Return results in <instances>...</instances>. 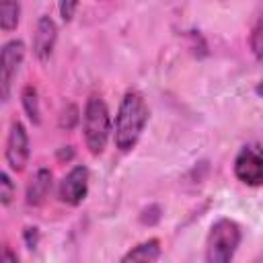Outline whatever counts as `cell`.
I'll return each instance as SVG.
<instances>
[{
    "label": "cell",
    "instance_id": "2",
    "mask_svg": "<svg viewBox=\"0 0 263 263\" xmlns=\"http://www.w3.org/2000/svg\"><path fill=\"white\" fill-rule=\"evenodd\" d=\"M82 132H84V142L90 154H101L111 136V115H109L107 103L97 95L88 97L84 105Z\"/></svg>",
    "mask_w": 263,
    "mask_h": 263
},
{
    "label": "cell",
    "instance_id": "3",
    "mask_svg": "<svg viewBox=\"0 0 263 263\" xmlns=\"http://www.w3.org/2000/svg\"><path fill=\"white\" fill-rule=\"evenodd\" d=\"M238 245L240 226L230 218L216 220L205 240V263H232Z\"/></svg>",
    "mask_w": 263,
    "mask_h": 263
},
{
    "label": "cell",
    "instance_id": "12",
    "mask_svg": "<svg viewBox=\"0 0 263 263\" xmlns=\"http://www.w3.org/2000/svg\"><path fill=\"white\" fill-rule=\"evenodd\" d=\"M21 18V4L18 2H0V29L14 31Z\"/></svg>",
    "mask_w": 263,
    "mask_h": 263
},
{
    "label": "cell",
    "instance_id": "7",
    "mask_svg": "<svg viewBox=\"0 0 263 263\" xmlns=\"http://www.w3.org/2000/svg\"><path fill=\"white\" fill-rule=\"evenodd\" d=\"M86 193H88V168L78 164V166L70 168V173L62 179L58 195H60V199L64 203L78 205V203L84 201Z\"/></svg>",
    "mask_w": 263,
    "mask_h": 263
},
{
    "label": "cell",
    "instance_id": "17",
    "mask_svg": "<svg viewBox=\"0 0 263 263\" xmlns=\"http://www.w3.org/2000/svg\"><path fill=\"white\" fill-rule=\"evenodd\" d=\"M37 240H39V230L35 226H27L25 228V242L29 249H35L37 247Z\"/></svg>",
    "mask_w": 263,
    "mask_h": 263
},
{
    "label": "cell",
    "instance_id": "19",
    "mask_svg": "<svg viewBox=\"0 0 263 263\" xmlns=\"http://www.w3.org/2000/svg\"><path fill=\"white\" fill-rule=\"evenodd\" d=\"M66 150H62L60 152V158H72L74 156V152H72V146H64Z\"/></svg>",
    "mask_w": 263,
    "mask_h": 263
},
{
    "label": "cell",
    "instance_id": "15",
    "mask_svg": "<svg viewBox=\"0 0 263 263\" xmlns=\"http://www.w3.org/2000/svg\"><path fill=\"white\" fill-rule=\"evenodd\" d=\"M76 121H78V109H76L74 105H68L66 111L62 113V121H60V125L66 127V129H72V127L76 125Z\"/></svg>",
    "mask_w": 263,
    "mask_h": 263
},
{
    "label": "cell",
    "instance_id": "10",
    "mask_svg": "<svg viewBox=\"0 0 263 263\" xmlns=\"http://www.w3.org/2000/svg\"><path fill=\"white\" fill-rule=\"evenodd\" d=\"M160 257V240L148 238L140 245H136L132 251H127L119 263H156Z\"/></svg>",
    "mask_w": 263,
    "mask_h": 263
},
{
    "label": "cell",
    "instance_id": "18",
    "mask_svg": "<svg viewBox=\"0 0 263 263\" xmlns=\"http://www.w3.org/2000/svg\"><path fill=\"white\" fill-rule=\"evenodd\" d=\"M0 263H18L16 255H14L12 249L6 247V245H0Z\"/></svg>",
    "mask_w": 263,
    "mask_h": 263
},
{
    "label": "cell",
    "instance_id": "5",
    "mask_svg": "<svg viewBox=\"0 0 263 263\" xmlns=\"http://www.w3.org/2000/svg\"><path fill=\"white\" fill-rule=\"evenodd\" d=\"M234 175L238 181L251 187H259L263 181V158L257 144L242 146L234 158Z\"/></svg>",
    "mask_w": 263,
    "mask_h": 263
},
{
    "label": "cell",
    "instance_id": "16",
    "mask_svg": "<svg viewBox=\"0 0 263 263\" xmlns=\"http://www.w3.org/2000/svg\"><path fill=\"white\" fill-rule=\"evenodd\" d=\"M58 8H60V14H62L64 21H72V16H74V12H76V8H78V2L66 0V2H60Z\"/></svg>",
    "mask_w": 263,
    "mask_h": 263
},
{
    "label": "cell",
    "instance_id": "8",
    "mask_svg": "<svg viewBox=\"0 0 263 263\" xmlns=\"http://www.w3.org/2000/svg\"><path fill=\"white\" fill-rule=\"evenodd\" d=\"M55 41H58V25L51 16L47 14H41L37 18V25H35V33H33V53L39 62H47L53 53V47H55Z\"/></svg>",
    "mask_w": 263,
    "mask_h": 263
},
{
    "label": "cell",
    "instance_id": "13",
    "mask_svg": "<svg viewBox=\"0 0 263 263\" xmlns=\"http://www.w3.org/2000/svg\"><path fill=\"white\" fill-rule=\"evenodd\" d=\"M14 183L8 173L0 168V203H10L14 199Z\"/></svg>",
    "mask_w": 263,
    "mask_h": 263
},
{
    "label": "cell",
    "instance_id": "6",
    "mask_svg": "<svg viewBox=\"0 0 263 263\" xmlns=\"http://www.w3.org/2000/svg\"><path fill=\"white\" fill-rule=\"evenodd\" d=\"M31 148H29V134L25 129V125L21 121H14L10 125L8 132V140H6V162L12 171L21 173L29 160Z\"/></svg>",
    "mask_w": 263,
    "mask_h": 263
},
{
    "label": "cell",
    "instance_id": "14",
    "mask_svg": "<svg viewBox=\"0 0 263 263\" xmlns=\"http://www.w3.org/2000/svg\"><path fill=\"white\" fill-rule=\"evenodd\" d=\"M251 47H253L257 60H261V55H263V23L261 21L255 25V29L251 33Z\"/></svg>",
    "mask_w": 263,
    "mask_h": 263
},
{
    "label": "cell",
    "instance_id": "11",
    "mask_svg": "<svg viewBox=\"0 0 263 263\" xmlns=\"http://www.w3.org/2000/svg\"><path fill=\"white\" fill-rule=\"evenodd\" d=\"M21 101H23V109L27 113V117L37 125L41 123V107H39V92L35 86H25L21 92Z\"/></svg>",
    "mask_w": 263,
    "mask_h": 263
},
{
    "label": "cell",
    "instance_id": "9",
    "mask_svg": "<svg viewBox=\"0 0 263 263\" xmlns=\"http://www.w3.org/2000/svg\"><path fill=\"white\" fill-rule=\"evenodd\" d=\"M51 191V171L49 168H37L27 185V203L29 205H41L45 197Z\"/></svg>",
    "mask_w": 263,
    "mask_h": 263
},
{
    "label": "cell",
    "instance_id": "1",
    "mask_svg": "<svg viewBox=\"0 0 263 263\" xmlns=\"http://www.w3.org/2000/svg\"><path fill=\"white\" fill-rule=\"evenodd\" d=\"M146 123H148V105L144 101V95L132 88L123 95L115 115V132H113L115 146L121 152H129L138 144Z\"/></svg>",
    "mask_w": 263,
    "mask_h": 263
},
{
    "label": "cell",
    "instance_id": "4",
    "mask_svg": "<svg viewBox=\"0 0 263 263\" xmlns=\"http://www.w3.org/2000/svg\"><path fill=\"white\" fill-rule=\"evenodd\" d=\"M25 58V43L18 39H12L4 43L0 49V101H8L10 88H12V78L23 64Z\"/></svg>",
    "mask_w": 263,
    "mask_h": 263
}]
</instances>
